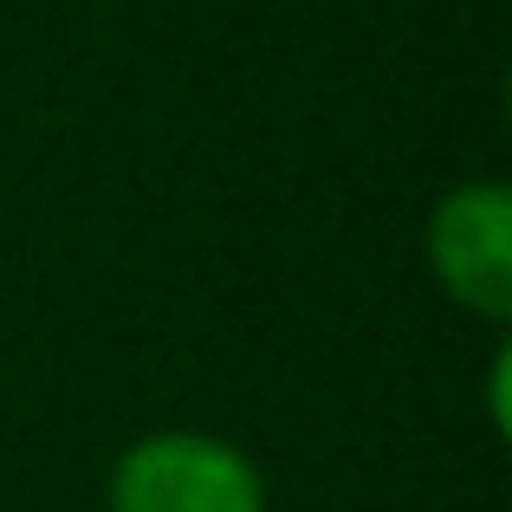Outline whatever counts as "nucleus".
I'll return each mask as SVG.
<instances>
[{
  "label": "nucleus",
  "instance_id": "obj_2",
  "mask_svg": "<svg viewBox=\"0 0 512 512\" xmlns=\"http://www.w3.org/2000/svg\"><path fill=\"white\" fill-rule=\"evenodd\" d=\"M428 266L461 312L506 325L512 318V188L461 182L428 214Z\"/></svg>",
  "mask_w": 512,
  "mask_h": 512
},
{
  "label": "nucleus",
  "instance_id": "obj_1",
  "mask_svg": "<svg viewBox=\"0 0 512 512\" xmlns=\"http://www.w3.org/2000/svg\"><path fill=\"white\" fill-rule=\"evenodd\" d=\"M111 512H266V474L247 448L201 428H156L117 454L104 480Z\"/></svg>",
  "mask_w": 512,
  "mask_h": 512
}]
</instances>
